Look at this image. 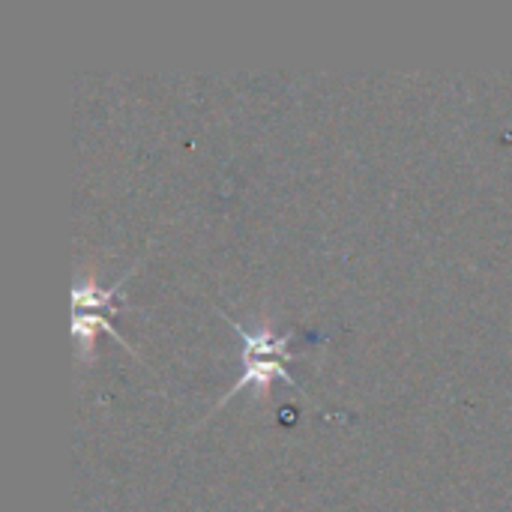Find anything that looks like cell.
I'll use <instances>...</instances> for the list:
<instances>
[{
  "label": "cell",
  "mask_w": 512,
  "mask_h": 512,
  "mask_svg": "<svg viewBox=\"0 0 512 512\" xmlns=\"http://www.w3.org/2000/svg\"><path fill=\"white\" fill-rule=\"evenodd\" d=\"M231 324H234V330L240 333V342L246 345V354H243V372H240V378H237V384L216 402V405H225L234 393H240V390H246V387H261V390H267V384H270V378L276 375V378H282V381H288L291 387H300L297 384V378L288 372V366H285V360H288V345H291V336H279V333H273L270 330V324H255V327H246V324H240V321H234L228 312H222Z\"/></svg>",
  "instance_id": "1"
}]
</instances>
